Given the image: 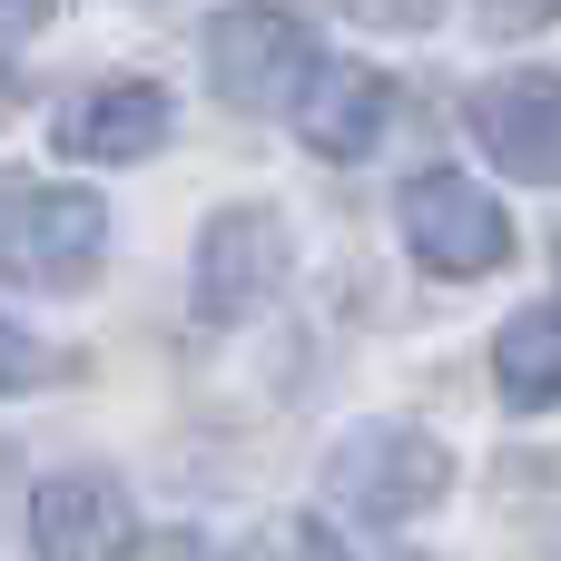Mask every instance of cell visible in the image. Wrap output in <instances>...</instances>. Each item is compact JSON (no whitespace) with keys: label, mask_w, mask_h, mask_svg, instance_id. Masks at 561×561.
Listing matches in <instances>:
<instances>
[{"label":"cell","mask_w":561,"mask_h":561,"mask_svg":"<svg viewBox=\"0 0 561 561\" xmlns=\"http://www.w3.org/2000/svg\"><path fill=\"white\" fill-rule=\"evenodd\" d=\"M108 256V207L89 187L0 178V276L20 286H89Z\"/></svg>","instance_id":"1"},{"label":"cell","mask_w":561,"mask_h":561,"mask_svg":"<svg viewBox=\"0 0 561 561\" xmlns=\"http://www.w3.org/2000/svg\"><path fill=\"white\" fill-rule=\"evenodd\" d=\"M207 69H217L227 108H296L306 79L325 69L316 59V20L306 10H227L207 30Z\"/></svg>","instance_id":"2"},{"label":"cell","mask_w":561,"mask_h":561,"mask_svg":"<svg viewBox=\"0 0 561 561\" xmlns=\"http://www.w3.org/2000/svg\"><path fill=\"white\" fill-rule=\"evenodd\" d=\"M444 444L414 434V424H365L345 434V454L325 463V493L355 513V523H414L424 503H444Z\"/></svg>","instance_id":"3"},{"label":"cell","mask_w":561,"mask_h":561,"mask_svg":"<svg viewBox=\"0 0 561 561\" xmlns=\"http://www.w3.org/2000/svg\"><path fill=\"white\" fill-rule=\"evenodd\" d=\"M404 247H414L434 276H493V266L513 256V227H503V207H493L473 178L424 168V178L404 187Z\"/></svg>","instance_id":"4"},{"label":"cell","mask_w":561,"mask_h":561,"mask_svg":"<svg viewBox=\"0 0 561 561\" xmlns=\"http://www.w3.org/2000/svg\"><path fill=\"white\" fill-rule=\"evenodd\" d=\"M473 138L523 187H561V69H513V79L473 89Z\"/></svg>","instance_id":"5"},{"label":"cell","mask_w":561,"mask_h":561,"mask_svg":"<svg viewBox=\"0 0 561 561\" xmlns=\"http://www.w3.org/2000/svg\"><path fill=\"white\" fill-rule=\"evenodd\" d=\"M276 276H286V227H276L266 207L207 217V237H197V306H207L217 325L256 316V306L276 296Z\"/></svg>","instance_id":"6"},{"label":"cell","mask_w":561,"mask_h":561,"mask_svg":"<svg viewBox=\"0 0 561 561\" xmlns=\"http://www.w3.org/2000/svg\"><path fill=\"white\" fill-rule=\"evenodd\" d=\"M118 542H128V493H118V473L79 463V473H49V483L30 493V552L39 561H108Z\"/></svg>","instance_id":"7"},{"label":"cell","mask_w":561,"mask_h":561,"mask_svg":"<svg viewBox=\"0 0 561 561\" xmlns=\"http://www.w3.org/2000/svg\"><path fill=\"white\" fill-rule=\"evenodd\" d=\"M168 138V89L158 79H99L59 108V148L89 158V168H128Z\"/></svg>","instance_id":"8"},{"label":"cell","mask_w":561,"mask_h":561,"mask_svg":"<svg viewBox=\"0 0 561 561\" xmlns=\"http://www.w3.org/2000/svg\"><path fill=\"white\" fill-rule=\"evenodd\" d=\"M385 108H394L385 69H365V59H325V69L306 79V99H296V138H306L316 158H365V148L385 138Z\"/></svg>","instance_id":"9"},{"label":"cell","mask_w":561,"mask_h":561,"mask_svg":"<svg viewBox=\"0 0 561 561\" xmlns=\"http://www.w3.org/2000/svg\"><path fill=\"white\" fill-rule=\"evenodd\" d=\"M493 375H503V394H513L523 414L561 404V306H533V316H513V325H503Z\"/></svg>","instance_id":"10"},{"label":"cell","mask_w":561,"mask_h":561,"mask_svg":"<svg viewBox=\"0 0 561 561\" xmlns=\"http://www.w3.org/2000/svg\"><path fill=\"white\" fill-rule=\"evenodd\" d=\"M39 375H49V355H39V345H30V335L0 316V394H30Z\"/></svg>","instance_id":"11"},{"label":"cell","mask_w":561,"mask_h":561,"mask_svg":"<svg viewBox=\"0 0 561 561\" xmlns=\"http://www.w3.org/2000/svg\"><path fill=\"white\" fill-rule=\"evenodd\" d=\"M266 561H345V542L325 523H286V533H266Z\"/></svg>","instance_id":"12"},{"label":"cell","mask_w":561,"mask_h":561,"mask_svg":"<svg viewBox=\"0 0 561 561\" xmlns=\"http://www.w3.org/2000/svg\"><path fill=\"white\" fill-rule=\"evenodd\" d=\"M138 561H207L187 533H158V542H138Z\"/></svg>","instance_id":"13"}]
</instances>
